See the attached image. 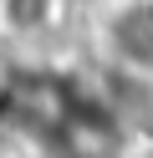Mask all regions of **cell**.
Wrapping results in <instances>:
<instances>
[{
    "mask_svg": "<svg viewBox=\"0 0 153 158\" xmlns=\"http://www.w3.org/2000/svg\"><path fill=\"white\" fill-rule=\"evenodd\" d=\"M77 92L82 87L71 82V77H61V72H36V66L10 72L5 82H0V123L51 143V133H56L61 117L71 112Z\"/></svg>",
    "mask_w": 153,
    "mask_h": 158,
    "instance_id": "1",
    "label": "cell"
},
{
    "mask_svg": "<svg viewBox=\"0 0 153 158\" xmlns=\"http://www.w3.org/2000/svg\"><path fill=\"white\" fill-rule=\"evenodd\" d=\"M51 148L61 158H122V117H117V107L82 87L71 112L51 133Z\"/></svg>",
    "mask_w": 153,
    "mask_h": 158,
    "instance_id": "2",
    "label": "cell"
},
{
    "mask_svg": "<svg viewBox=\"0 0 153 158\" xmlns=\"http://www.w3.org/2000/svg\"><path fill=\"white\" fill-rule=\"evenodd\" d=\"M102 51L117 72L153 82V0H117L102 15Z\"/></svg>",
    "mask_w": 153,
    "mask_h": 158,
    "instance_id": "3",
    "label": "cell"
},
{
    "mask_svg": "<svg viewBox=\"0 0 153 158\" xmlns=\"http://www.w3.org/2000/svg\"><path fill=\"white\" fill-rule=\"evenodd\" d=\"M61 21V0H0V31L31 41V36H46Z\"/></svg>",
    "mask_w": 153,
    "mask_h": 158,
    "instance_id": "4",
    "label": "cell"
},
{
    "mask_svg": "<svg viewBox=\"0 0 153 158\" xmlns=\"http://www.w3.org/2000/svg\"><path fill=\"white\" fill-rule=\"evenodd\" d=\"M143 158H153V148H148V153H143Z\"/></svg>",
    "mask_w": 153,
    "mask_h": 158,
    "instance_id": "5",
    "label": "cell"
}]
</instances>
